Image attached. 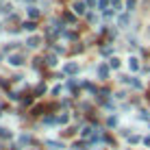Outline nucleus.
Segmentation results:
<instances>
[{
  "label": "nucleus",
  "mask_w": 150,
  "mask_h": 150,
  "mask_svg": "<svg viewBox=\"0 0 150 150\" xmlns=\"http://www.w3.org/2000/svg\"><path fill=\"white\" fill-rule=\"evenodd\" d=\"M109 65H111L113 70H115V68H120V61H117V59H111V61H109Z\"/></svg>",
  "instance_id": "obj_10"
},
{
  "label": "nucleus",
  "mask_w": 150,
  "mask_h": 150,
  "mask_svg": "<svg viewBox=\"0 0 150 150\" xmlns=\"http://www.w3.org/2000/svg\"><path fill=\"white\" fill-rule=\"evenodd\" d=\"M126 4H128V9H133V7H135V0H128Z\"/></svg>",
  "instance_id": "obj_14"
},
{
  "label": "nucleus",
  "mask_w": 150,
  "mask_h": 150,
  "mask_svg": "<svg viewBox=\"0 0 150 150\" xmlns=\"http://www.w3.org/2000/svg\"><path fill=\"white\" fill-rule=\"evenodd\" d=\"M63 72H65V74H74V72H79V65H76V63H68L63 68Z\"/></svg>",
  "instance_id": "obj_3"
},
{
  "label": "nucleus",
  "mask_w": 150,
  "mask_h": 150,
  "mask_svg": "<svg viewBox=\"0 0 150 150\" xmlns=\"http://www.w3.org/2000/svg\"><path fill=\"white\" fill-rule=\"evenodd\" d=\"M128 24V15L124 13V15H120V26H126Z\"/></svg>",
  "instance_id": "obj_8"
},
{
  "label": "nucleus",
  "mask_w": 150,
  "mask_h": 150,
  "mask_svg": "<svg viewBox=\"0 0 150 150\" xmlns=\"http://www.w3.org/2000/svg\"><path fill=\"white\" fill-rule=\"evenodd\" d=\"M9 63H11V65H22L24 63V57L22 54H13V57H9Z\"/></svg>",
  "instance_id": "obj_1"
},
{
  "label": "nucleus",
  "mask_w": 150,
  "mask_h": 150,
  "mask_svg": "<svg viewBox=\"0 0 150 150\" xmlns=\"http://www.w3.org/2000/svg\"><path fill=\"white\" fill-rule=\"evenodd\" d=\"M35 26H37L35 22H24V24H22V28H24V30H35Z\"/></svg>",
  "instance_id": "obj_6"
},
{
  "label": "nucleus",
  "mask_w": 150,
  "mask_h": 150,
  "mask_svg": "<svg viewBox=\"0 0 150 150\" xmlns=\"http://www.w3.org/2000/svg\"><path fill=\"white\" fill-rule=\"evenodd\" d=\"M126 83H128V85H133V87H142V83H139L137 79H126Z\"/></svg>",
  "instance_id": "obj_7"
},
{
  "label": "nucleus",
  "mask_w": 150,
  "mask_h": 150,
  "mask_svg": "<svg viewBox=\"0 0 150 150\" xmlns=\"http://www.w3.org/2000/svg\"><path fill=\"white\" fill-rule=\"evenodd\" d=\"M85 11V4L83 2H74V13H83Z\"/></svg>",
  "instance_id": "obj_5"
},
{
  "label": "nucleus",
  "mask_w": 150,
  "mask_h": 150,
  "mask_svg": "<svg viewBox=\"0 0 150 150\" xmlns=\"http://www.w3.org/2000/svg\"><path fill=\"white\" fill-rule=\"evenodd\" d=\"M98 76H100V79H107V76H109V68H107L105 63L98 65Z\"/></svg>",
  "instance_id": "obj_2"
},
{
  "label": "nucleus",
  "mask_w": 150,
  "mask_h": 150,
  "mask_svg": "<svg viewBox=\"0 0 150 150\" xmlns=\"http://www.w3.org/2000/svg\"><path fill=\"white\" fill-rule=\"evenodd\" d=\"M28 15H30V18H37V15H39V11H37L35 7H30V9H28Z\"/></svg>",
  "instance_id": "obj_9"
},
{
  "label": "nucleus",
  "mask_w": 150,
  "mask_h": 150,
  "mask_svg": "<svg viewBox=\"0 0 150 150\" xmlns=\"http://www.w3.org/2000/svg\"><path fill=\"white\" fill-rule=\"evenodd\" d=\"M131 68H133V70H137V68H139V63H137V59H131Z\"/></svg>",
  "instance_id": "obj_13"
},
{
  "label": "nucleus",
  "mask_w": 150,
  "mask_h": 150,
  "mask_svg": "<svg viewBox=\"0 0 150 150\" xmlns=\"http://www.w3.org/2000/svg\"><path fill=\"white\" fill-rule=\"evenodd\" d=\"M46 63H48V65H54V63H57V59H54V57H52V54H50V57H48V59H46Z\"/></svg>",
  "instance_id": "obj_12"
},
{
  "label": "nucleus",
  "mask_w": 150,
  "mask_h": 150,
  "mask_svg": "<svg viewBox=\"0 0 150 150\" xmlns=\"http://www.w3.org/2000/svg\"><path fill=\"white\" fill-rule=\"evenodd\" d=\"M111 2V0H100V2H98V7H100V9H107V4H109Z\"/></svg>",
  "instance_id": "obj_11"
},
{
  "label": "nucleus",
  "mask_w": 150,
  "mask_h": 150,
  "mask_svg": "<svg viewBox=\"0 0 150 150\" xmlns=\"http://www.w3.org/2000/svg\"><path fill=\"white\" fill-rule=\"evenodd\" d=\"M39 41H41L39 37H30V39L26 41V44H28V48H37V46H39Z\"/></svg>",
  "instance_id": "obj_4"
},
{
  "label": "nucleus",
  "mask_w": 150,
  "mask_h": 150,
  "mask_svg": "<svg viewBox=\"0 0 150 150\" xmlns=\"http://www.w3.org/2000/svg\"><path fill=\"white\" fill-rule=\"evenodd\" d=\"M144 142H146V144H148V146H150V137H146V139H144Z\"/></svg>",
  "instance_id": "obj_15"
}]
</instances>
